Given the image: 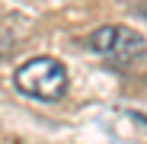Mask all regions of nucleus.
<instances>
[{"label": "nucleus", "instance_id": "nucleus-2", "mask_svg": "<svg viewBox=\"0 0 147 144\" xmlns=\"http://www.w3.org/2000/svg\"><path fill=\"white\" fill-rule=\"evenodd\" d=\"M93 51L115 67H134L147 58V39L131 26H99L90 39Z\"/></svg>", "mask_w": 147, "mask_h": 144}, {"label": "nucleus", "instance_id": "nucleus-1", "mask_svg": "<svg viewBox=\"0 0 147 144\" xmlns=\"http://www.w3.org/2000/svg\"><path fill=\"white\" fill-rule=\"evenodd\" d=\"M13 83L19 93L32 96V99H42V103H55L67 93V67L58 61V58H29L26 64L16 67L13 74Z\"/></svg>", "mask_w": 147, "mask_h": 144}]
</instances>
